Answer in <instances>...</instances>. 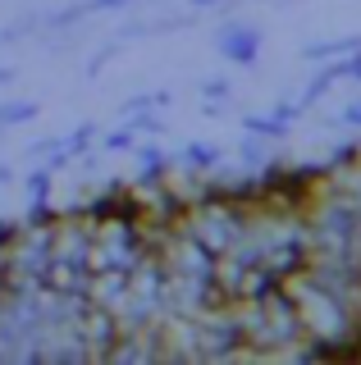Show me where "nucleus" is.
Here are the masks:
<instances>
[{
    "label": "nucleus",
    "mask_w": 361,
    "mask_h": 365,
    "mask_svg": "<svg viewBox=\"0 0 361 365\" xmlns=\"http://www.w3.org/2000/svg\"><path fill=\"white\" fill-rule=\"evenodd\" d=\"M279 288L293 297L302 338L315 347V356H320V361H357L361 329H357V315H352V302H347V297L320 288V283L307 274V265H298L293 274H284Z\"/></svg>",
    "instance_id": "obj_1"
},
{
    "label": "nucleus",
    "mask_w": 361,
    "mask_h": 365,
    "mask_svg": "<svg viewBox=\"0 0 361 365\" xmlns=\"http://www.w3.org/2000/svg\"><path fill=\"white\" fill-rule=\"evenodd\" d=\"M243 224H247V201L229 197V192H206V197L188 201L178 210V228L188 237H197L210 256L233 251V242L243 237Z\"/></svg>",
    "instance_id": "obj_2"
},
{
    "label": "nucleus",
    "mask_w": 361,
    "mask_h": 365,
    "mask_svg": "<svg viewBox=\"0 0 361 365\" xmlns=\"http://www.w3.org/2000/svg\"><path fill=\"white\" fill-rule=\"evenodd\" d=\"M215 51L229 64H252L256 55H261V32H256V28H243V23H229V28H220Z\"/></svg>",
    "instance_id": "obj_3"
},
{
    "label": "nucleus",
    "mask_w": 361,
    "mask_h": 365,
    "mask_svg": "<svg viewBox=\"0 0 361 365\" xmlns=\"http://www.w3.org/2000/svg\"><path fill=\"white\" fill-rule=\"evenodd\" d=\"M123 292H128V269H92L87 274V302L92 306H106L110 315L119 311V302H123Z\"/></svg>",
    "instance_id": "obj_4"
},
{
    "label": "nucleus",
    "mask_w": 361,
    "mask_h": 365,
    "mask_svg": "<svg viewBox=\"0 0 361 365\" xmlns=\"http://www.w3.org/2000/svg\"><path fill=\"white\" fill-rule=\"evenodd\" d=\"M220 160H224L220 146H201V142H193V146H183V155H174V165L193 169V174H215Z\"/></svg>",
    "instance_id": "obj_5"
},
{
    "label": "nucleus",
    "mask_w": 361,
    "mask_h": 365,
    "mask_svg": "<svg viewBox=\"0 0 361 365\" xmlns=\"http://www.w3.org/2000/svg\"><path fill=\"white\" fill-rule=\"evenodd\" d=\"M334 83H343V73H338V60H334V64H325L320 73L311 78V83H307V91H302V101H298V106H302V110H307V106H315V101H320V96H325V91H330Z\"/></svg>",
    "instance_id": "obj_6"
},
{
    "label": "nucleus",
    "mask_w": 361,
    "mask_h": 365,
    "mask_svg": "<svg viewBox=\"0 0 361 365\" xmlns=\"http://www.w3.org/2000/svg\"><path fill=\"white\" fill-rule=\"evenodd\" d=\"M92 137H96V123H83L73 137H60V151L64 160H83L87 151H92Z\"/></svg>",
    "instance_id": "obj_7"
},
{
    "label": "nucleus",
    "mask_w": 361,
    "mask_h": 365,
    "mask_svg": "<svg viewBox=\"0 0 361 365\" xmlns=\"http://www.w3.org/2000/svg\"><path fill=\"white\" fill-rule=\"evenodd\" d=\"M37 119V106L32 101H0V128H19V123Z\"/></svg>",
    "instance_id": "obj_8"
},
{
    "label": "nucleus",
    "mask_w": 361,
    "mask_h": 365,
    "mask_svg": "<svg viewBox=\"0 0 361 365\" xmlns=\"http://www.w3.org/2000/svg\"><path fill=\"white\" fill-rule=\"evenodd\" d=\"M243 123H247V133H252V137H284L288 133V123L275 119V114H270V119H243Z\"/></svg>",
    "instance_id": "obj_9"
},
{
    "label": "nucleus",
    "mask_w": 361,
    "mask_h": 365,
    "mask_svg": "<svg viewBox=\"0 0 361 365\" xmlns=\"http://www.w3.org/2000/svg\"><path fill=\"white\" fill-rule=\"evenodd\" d=\"M133 142H138V128L133 123H123V128H115V133H106V151H133Z\"/></svg>",
    "instance_id": "obj_10"
},
{
    "label": "nucleus",
    "mask_w": 361,
    "mask_h": 365,
    "mask_svg": "<svg viewBox=\"0 0 361 365\" xmlns=\"http://www.w3.org/2000/svg\"><path fill=\"white\" fill-rule=\"evenodd\" d=\"M201 96L206 101H229V83H224V78H206V83H201Z\"/></svg>",
    "instance_id": "obj_11"
},
{
    "label": "nucleus",
    "mask_w": 361,
    "mask_h": 365,
    "mask_svg": "<svg viewBox=\"0 0 361 365\" xmlns=\"http://www.w3.org/2000/svg\"><path fill=\"white\" fill-rule=\"evenodd\" d=\"M338 73H343V78H352V83H361V51L343 55V60H338Z\"/></svg>",
    "instance_id": "obj_12"
},
{
    "label": "nucleus",
    "mask_w": 361,
    "mask_h": 365,
    "mask_svg": "<svg viewBox=\"0 0 361 365\" xmlns=\"http://www.w3.org/2000/svg\"><path fill=\"white\" fill-rule=\"evenodd\" d=\"M352 315H357V329H361V283H357V297H352ZM361 356V351H357Z\"/></svg>",
    "instance_id": "obj_13"
},
{
    "label": "nucleus",
    "mask_w": 361,
    "mask_h": 365,
    "mask_svg": "<svg viewBox=\"0 0 361 365\" xmlns=\"http://www.w3.org/2000/svg\"><path fill=\"white\" fill-rule=\"evenodd\" d=\"M9 182H14V169H9V165H0V187H9Z\"/></svg>",
    "instance_id": "obj_14"
},
{
    "label": "nucleus",
    "mask_w": 361,
    "mask_h": 365,
    "mask_svg": "<svg viewBox=\"0 0 361 365\" xmlns=\"http://www.w3.org/2000/svg\"><path fill=\"white\" fill-rule=\"evenodd\" d=\"M210 5H224V0H193V9H210Z\"/></svg>",
    "instance_id": "obj_15"
},
{
    "label": "nucleus",
    "mask_w": 361,
    "mask_h": 365,
    "mask_svg": "<svg viewBox=\"0 0 361 365\" xmlns=\"http://www.w3.org/2000/svg\"><path fill=\"white\" fill-rule=\"evenodd\" d=\"M0 83H9V68H0Z\"/></svg>",
    "instance_id": "obj_16"
}]
</instances>
